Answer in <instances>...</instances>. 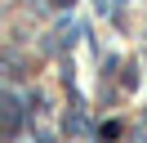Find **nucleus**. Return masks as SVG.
Instances as JSON below:
<instances>
[{
	"label": "nucleus",
	"mask_w": 147,
	"mask_h": 143,
	"mask_svg": "<svg viewBox=\"0 0 147 143\" xmlns=\"http://www.w3.org/2000/svg\"><path fill=\"white\" fill-rule=\"evenodd\" d=\"M18 121H22V116H18V103H13V98H5V130H9V139L18 134Z\"/></svg>",
	"instance_id": "f257e3e1"
},
{
	"label": "nucleus",
	"mask_w": 147,
	"mask_h": 143,
	"mask_svg": "<svg viewBox=\"0 0 147 143\" xmlns=\"http://www.w3.org/2000/svg\"><path fill=\"white\" fill-rule=\"evenodd\" d=\"M54 5H71V0H54Z\"/></svg>",
	"instance_id": "f03ea898"
}]
</instances>
